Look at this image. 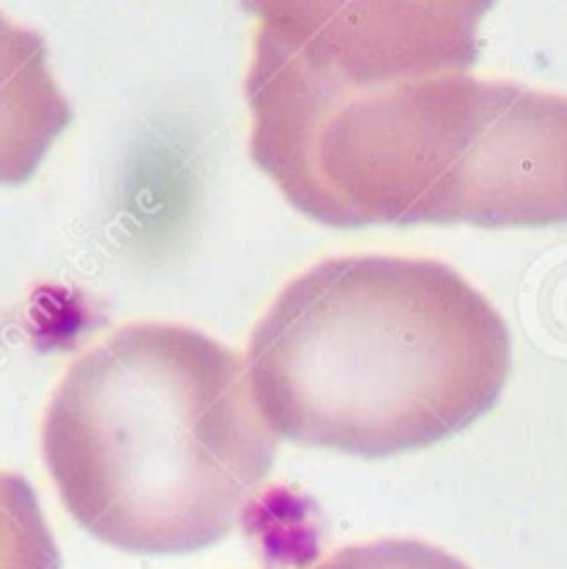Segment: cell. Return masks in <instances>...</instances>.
Wrapping results in <instances>:
<instances>
[{"mask_svg": "<svg viewBox=\"0 0 567 569\" xmlns=\"http://www.w3.org/2000/svg\"><path fill=\"white\" fill-rule=\"evenodd\" d=\"M513 368L501 312L438 260L355 254L288 284L249 338L255 401L277 437L362 459L459 435Z\"/></svg>", "mask_w": 567, "mask_h": 569, "instance_id": "obj_2", "label": "cell"}, {"mask_svg": "<svg viewBox=\"0 0 567 569\" xmlns=\"http://www.w3.org/2000/svg\"><path fill=\"white\" fill-rule=\"evenodd\" d=\"M280 437L247 362L180 323H128L50 398L44 465L72 520L125 553H191L241 526Z\"/></svg>", "mask_w": 567, "mask_h": 569, "instance_id": "obj_3", "label": "cell"}, {"mask_svg": "<svg viewBox=\"0 0 567 569\" xmlns=\"http://www.w3.org/2000/svg\"><path fill=\"white\" fill-rule=\"evenodd\" d=\"M310 569H468L459 559L416 539H382V542L340 548L330 559Z\"/></svg>", "mask_w": 567, "mask_h": 569, "instance_id": "obj_6", "label": "cell"}, {"mask_svg": "<svg viewBox=\"0 0 567 569\" xmlns=\"http://www.w3.org/2000/svg\"><path fill=\"white\" fill-rule=\"evenodd\" d=\"M249 156L330 227L567 221V97L481 81V0H252Z\"/></svg>", "mask_w": 567, "mask_h": 569, "instance_id": "obj_1", "label": "cell"}, {"mask_svg": "<svg viewBox=\"0 0 567 569\" xmlns=\"http://www.w3.org/2000/svg\"><path fill=\"white\" fill-rule=\"evenodd\" d=\"M72 119L48 64V42L0 14V186L33 178Z\"/></svg>", "mask_w": 567, "mask_h": 569, "instance_id": "obj_4", "label": "cell"}, {"mask_svg": "<svg viewBox=\"0 0 567 569\" xmlns=\"http://www.w3.org/2000/svg\"><path fill=\"white\" fill-rule=\"evenodd\" d=\"M0 569H61L37 492L9 470H0Z\"/></svg>", "mask_w": 567, "mask_h": 569, "instance_id": "obj_5", "label": "cell"}]
</instances>
